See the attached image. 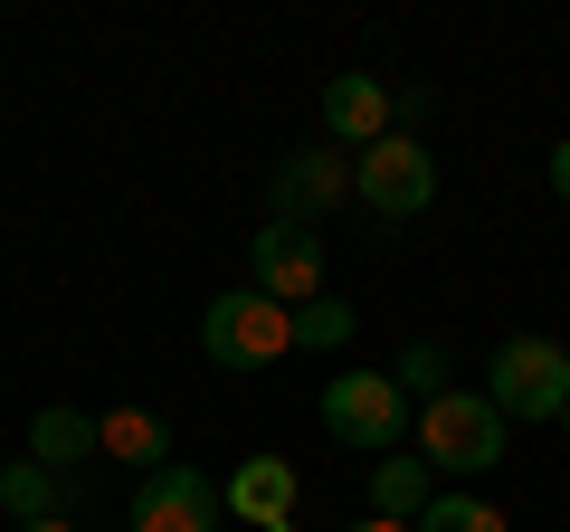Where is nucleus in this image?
Returning <instances> with one entry per match:
<instances>
[{
	"label": "nucleus",
	"mask_w": 570,
	"mask_h": 532,
	"mask_svg": "<svg viewBox=\"0 0 570 532\" xmlns=\"http://www.w3.org/2000/svg\"><path fill=\"white\" fill-rule=\"evenodd\" d=\"M561 437H570V410H561Z\"/></svg>",
	"instance_id": "412c9836"
},
{
	"label": "nucleus",
	"mask_w": 570,
	"mask_h": 532,
	"mask_svg": "<svg viewBox=\"0 0 570 532\" xmlns=\"http://www.w3.org/2000/svg\"><path fill=\"white\" fill-rule=\"evenodd\" d=\"M485 400H494V418H561L570 410V352L551 343V333H504L494 343V362H485Z\"/></svg>",
	"instance_id": "f03ea898"
},
{
	"label": "nucleus",
	"mask_w": 570,
	"mask_h": 532,
	"mask_svg": "<svg viewBox=\"0 0 570 532\" xmlns=\"http://www.w3.org/2000/svg\"><path fill=\"white\" fill-rule=\"evenodd\" d=\"M219 475H200V466H153L134 485V532H219Z\"/></svg>",
	"instance_id": "0eeeda50"
},
{
	"label": "nucleus",
	"mask_w": 570,
	"mask_h": 532,
	"mask_svg": "<svg viewBox=\"0 0 570 532\" xmlns=\"http://www.w3.org/2000/svg\"><path fill=\"white\" fill-rule=\"evenodd\" d=\"M86 456H96V418H86V410H67V400H48V410L29 418V466L67 475V466H86Z\"/></svg>",
	"instance_id": "9b49d317"
},
{
	"label": "nucleus",
	"mask_w": 570,
	"mask_h": 532,
	"mask_svg": "<svg viewBox=\"0 0 570 532\" xmlns=\"http://www.w3.org/2000/svg\"><path fill=\"white\" fill-rule=\"evenodd\" d=\"M324 134H333L343 152L400 134V124H390V77H362V67H352V77H333V86H324Z\"/></svg>",
	"instance_id": "1a4fd4ad"
},
{
	"label": "nucleus",
	"mask_w": 570,
	"mask_h": 532,
	"mask_svg": "<svg viewBox=\"0 0 570 532\" xmlns=\"http://www.w3.org/2000/svg\"><path fill=\"white\" fill-rule=\"evenodd\" d=\"M0 504H10V523H48V513H58V475L29 466V456H10V466H0Z\"/></svg>",
	"instance_id": "4468645a"
},
{
	"label": "nucleus",
	"mask_w": 570,
	"mask_h": 532,
	"mask_svg": "<svg viewBox=\"0 0 570 532\" xmlns=\"http://www.w3.org/2000/svg\"><path fill=\"white\" fill-rule=\"evenodd\" d=\"M324 428L343 437L352 456H400L409 447V400L390 371H343V381H324Z\"/></svg>",
	"instance_id": "39448f33"
},
{
	"label": "nucleus",
	"mask_w": 570,
	"mask_h": 532,
	"mask_svg": "<svg viewBox=\"0 0 570 532\" xmlns=\"http://www.w3.org/2000/svg\"><path fill=\"white\" fill-rule=\"evenodd\" d=\"M276 532H285V523H276Z\"/></svg>",
	"instance_id": "4be33fe9"
},
{
	"label": "nucleus",
	"mask_w": 570,
	"mask_h": 532,
	"mask_svg": "<svg viewBox=\"0 0 570 532\" xmlns=\"http://www.w3.org/2000/svg\"><path fill=\"white\" fill-rule=\"evenodd\" d=\"M390 381H400V400H438V390H456V381H448V352H438V343H409Z\"/></svg>",
	"instance_id": "f3484780"
},
{
	"label": "nucleus",
	"mask_w": 570,
	"mask_h": 532,
	"mask_svg": "<svg viewBox=\"0 0 570 532\" xmlns=\"http://www.w3.org/2000/svg\"><path fill=\"white\" fill-rule=\"evenodd\" d=\"M295 494H305V475L285 466V456H247V466L219 485V504H228V513H247L257 532H276L285 513H295Z\"/></svg>",
	"instance_id": "9d476101"
},
{
	"label": "nucleus",
	"mask_w": 570,
	"mask_h": 532,
	"mask_svg": "<svg viewBox=\"0 0 570 532\" xmlns=\"http://www.w3.org/2000/svg\"><path fill=\"white\" fill-rule=\"evenodd\" d=\"M409 456L428 475H494L504 466V418H494L485 390H438V400H419Z\"/></svg>",
	"instance_id": "f257e3e1"
},
{
	"label": "nucleus",
	"mask_w": 570,
	"mask_h": 532,
	"mask_svg": "<svg viewBox=\"0 0 570 532\" xmlns=\"http://www.w3.org/2000/svg\"><path fill=\"white\" fill-rule=\"evenodd\" d=\"M551 200H570V134L551 144Z\"/></svg>",
	"instance_id": "a211bd4d"
},
{
	"label": "nucleus",
	"mask_w": 570,
	"mask_h": 532,
	"mask_svg": "<svg viewBox=\"0 0 570 532\" xmlns=\"http://www.w3.org/2000/svg\"><path fill=\"white\" fill-rule=\"evenodd\" d=\"M428 494H438V485H428V466H419L409 447L371 466V513H381V523H419V504H428Z\"/></svg>",
	"instance_id": "ddd939ff"
},
{
	"label": "nucleus",
	"mask_w": 570,
	"mask_h": 532,
	"mask_svg": "<svg viewBox=\"0 0 570 532\" xmlns=\"http://www.w3.org/2000/svg\"><path fill=\"white\" fill-rule=\"evenodd\" d=\"M343 162H352V200H362L381 228L419 219V209L438 200V162H428V144H419V134H381V144L343 152Z\"/></svg>",
	"instance_id": "7ed1b4c3"
},
{
	"label": "nucleus",
	"mask_w": 570,
	"mask_h": 532,
	"mask_svg": "<svg viewBox=\"0 0 570 532\" xmlns=\"http://www.w3.org/2000/svg\"><path fill=\"white\" fill-rule=\"evenodd\" d=\"M96 456H124V466L153 475V466H171V428L153 410H105L96 418Z\"/></svg>",
	"instance_id": "f8f14e48"
},
{
	"label": "nucleus",
	"mask_w": 570,
	"mask_h": 532,
	"mask_svg": "<svg viewBox=\"0 0 570 532\" xmlns=\"http://www.w3.org/2000/svg\"><path fill=\"white\" fill-rule=\"evenodd\" d=\"M285 324H295V352H343L352 333H362V314H352V305H333V295H314V305H295Z\"/></svg>",
	"instance_id": "2eb2a0df"
},
{
	"label": "nucleus",
	"mask_w": 570,
	"mask_h": 532,
	"mask_svg": "<svg viewBox=\"0 0 570 532\" xmlns=\"http://www.w3.org/2000/svg\"><path fill=\"white\" fill-rule=\"evenodd\" d=\"M200 352L219 371H266V362L295 352V324H285V305H266L257 286H228V295H209V314H200Z\"/></svg>",
	"instance_id": "20e7f679"
},
{
	"label": "nucleus",
	"mask_w": 570,
	"mask_h": 532,
	"mask_svg": "<svg viewBox=\"0 0 570 532\" xmlns=\"http://www.w3.org/2000/svg\"><path fill=\"white\" fill-rule=\"evenodd\" d=\"M352 532H409V523H381V513H362V523H352Z\"/></svg>",
	"instance_id": "6ab92c4d"
},
{
	"label": "nucleus",
	"mask_w": 570,
	"mask_h": 532,
	"mask_svg": "<svg viewBox=\"0 0 570 532\" xmlns=\"http://www.w3.org/2000/svg\"><path fill=\"white\" fill-rule=\"evenodd\" d=\"M266 200H276V219H295V228H324L333 209L352 200V162H343V152H324V144H305V152H285V162H276Z\"/></svg>",
	"instance_id": "6e6552de"
},
{
	"label": "nucleus",
	"mask_w": 570,
	"mask_h": 532,
	"mask_svg": "<svg viewBox=\"0 0 570 532\" xmlns=\"http://www.w3.org/2000/svg\"><path fill=\"white\" fill-rule=\"evenodd\" d=\"M20 532H77V523H67V513H48V523H20Z\"/></svg>",
	"instance_id": "aec40b11"
},
{
	"label": "nucleus",
	"mask_w": 570,
	"mask_h": 532,
	"mask_svg": "<svg viewBox=\"0 0 570 532\" xmlns=\"http://www.w3.org/2000/svg\"><path fill=\"white\" fill-rule=\"evenodd\" d=\"M409 532H513V523H504V513L485 504V494H428V504H419V523H409Z\"/></svg>",
	"instance_id": "dca6fc26"
},
{
	"label": "nucleus",
	"mask_w": 570,
	"mask_h": 532,
	"mask_svg": "<svg viewBox=\"0 0 570 532\" xmlns=\"http://www.w3.org/2000/svg\"><path fill=\"white\" fill-rule=\"evenodd\" d=\"M247 286L266 295V305H314L324 295V228H295V219H266L257 238H247Z\"/></svg>",
	"instance_id": "423d86ee"
}]
</instances>
